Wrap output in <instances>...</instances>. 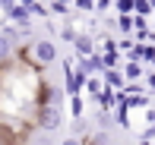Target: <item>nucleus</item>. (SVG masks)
Here are the masks:
<instances>
[{"mask_svg": "<svg viewBox=\"0 0 155 145\" xmlns=\"http://www.w3.org/2000/svg\"><path fill=\"white\" fill-rule=\"evenodd\" d=\"M19 3H22V6H29V10H32V6L38 3V0H19Z\"/></svg>", "mask_w": 155, "mask_h": 145, "instance_id": "obj_22", "label": "nucleus"}, {"mask_svg": "<svg viewBox=\"0 0 155 145\" xmlns=\"http://www.w3.org/2000/svg\"><path fill=\"white\" fill-rule=\"evenodd\" d=\"M73 47H76V54H79V57H92V54H98L95 38H92V35H86V32H79V35H76Z\"/></svg>", "mask_w": 155, "mask_h": 145, "instance_id": "obj_3", "label": "nucleus"}, {"mask_svg": "<svg viewBox=\"0 0 155 145\" xmlns=\"http://www.w3.org/2000/svg\"><path fill=\"white\" fill-rule=\"evenodd\" d=\"M63 98H67V92L48 79V85H45V104H57V107H63Z\"/></svg>", "mask_w": 155, "mask_h": 145, "instance_id": "obj_5", "label": "nucleus"}, {"mask_svg": "<svg viewBox=\"0 0 155 145\" xmlns=\"http://www.w3.org/2000/svg\"><path fill=\"white\" fill-rule=\"evenodd\" d=\"M111 6H114V0H95V13H104Z\"/></svg>", "mask_w": 155, "mask_h": 145, "instance_id": "obj_20", "label": "nucleus"}, {"mask_svg": "<svg viewBox=\"0 0 155 145\" xmlns=\"http://www.w3.org/2000/svg\"><path fill=\"white\" fill-rule=\"evenodd\" d=\"M32 16H35V19H51V3L38 0V3L32 6Z\"/></svg>", "mask_w": 155, "mask_h": 145, "instance_id": "obj_13", "label": "nucleus"}, {"mask_svg": "<svg viewBox=\"0 0 155 145\" xmlns=\"http://www.w3.org/2000/svg\"><path fill=\"white\" fill-rule=\"evenodd\" d=\"M136 16H143V19L155 16V10H152V3H149V0H136Z\"/></svg>", "mask_w": 155, "mask_h": 145, "instance_id": "obj_16", "label": "nucleus"}, {"mask_svg": "<svg viewBox=\"0 0 155 145\" xmlns=\"http://www.w3.org/2000/svg\"><path fill=\"white\" fill-rule=\"evenodd\" d=\"M29 145H54V142H51V133H45V129H32Z\"/></svg>", "mask_w": 155, "mask_h": 145, "instance_id": "obj_11", "label": "nucleus"}, {"mask_svg": "<svg viewBox=\"0 0 155 145\" xmlns=\"http://www.w3.org/2000/svg\"><path fill=\"white\" fill-rule=\"evenodd\" d=\"M149 3H152V10H155V0H149Z\"/></svg>", "mask_w": 155, "mask_h": 145, "instance_id": "obj_23", "label": "nucleus"}, {"mask_svg": "<svg viewBox=\"0 0 155 145\" xmlns=\"http://www.w3.org/2000/svg\"><path fill=\"white\" fill-rule=\"evenodd\" d=\"M60 145H86V142L76 139V136H70V139H60Z\"/></svg>", "mask_w": 155, "mask_h": 145, "instance_id": "obj_21", "label": "nucleus"}, {"mask_svg": "<svg viewBox=\"0 0 155 145\" xmlns=\"http://www.w3.org/2000/svg\"><path fill=\"white\" fill-rule=\"evenodd\" d=\"M124 79L127 82H143L146 79V63H133V60H127V63H124Z\"/></svg>", "mask_w": 155, "mask_h": 145, "instance_id": "obj_6", "label": "nucleus"}, {"mask_svg": "<svg viewBox=\"0 0 155 145\" xmlns=\"http://www.w3.org/2000/svg\"><path fill=\"white\" fill-rule=\"evenodd\" d=\"M6 19H10V22L13 25H32V10H29V6H22V3H16V6H13V10L10 13H6Z\"/></svg>", "mask_w": 155, "mask_h": 145, "instance_id": "obj_4", "label": "nucleus"}, {"mask_svg": "<svg viewBox=\"0 0 155 145\" xmlns=\"http://www.w3.org/2000/svg\"><path fill=\"white\" fill-rule=\"evenodd\" d=\"M82 110H86V101H82L79 95H73V98H70V117H73V120H82Z\"/></svg>", "mask_w": 155, "mask_h": 145, "instance_id": "obj_10", "label": "nucleus"}, {"mask_svg": "<svg viewBox=\"0 0 155 145\" xmlns=\"http://www.w3.org/2000/svg\"><path fill=\"white\" fill-rule=\"evenodd\" d=\"M95 126L101 129V133L114 129V126H117V120H114V110H98V114H95Z\"/></svg>", "mask_w": 155, "mask_h": 145, "instance_id": "obj_8", "label": "nucleus"}, {"mask_svg": "<svg viewBox=\"0 0 155 145\" xmlns=\"http://www.w3.org/2000/svg\"><path fill=\"white\" fill-rule=\"evenodd\" d=\"M76 13H95V0H73Z\"/></svg>", "mask_w": 155, "mask_h": 145, "instance_id": "obj_17", "label": "nucleus"}, {"mask_svg": "<svg viewBox=\"0 0 155 145\" xmlns=\"http://www.w3.org/2000/svg\"><path fill=\"white\" fill-rule=\"evenodd\" d=\"M13 57H16V54H13V44L0 35V63H6V60H13Z\"/></svg>", "mask_w": 155, "mask_h": 145, "instance_id": "obj_14", "label": "nucleus"}, {"mask_svg": "<svg viewBox=\"0 0 155 145\" xmlns=\"http://www.w3.org/2000/svg\"><path fill=\"white\" fill-rule=\"evenodd\" d=\"M16 57H25L29 63L38 66V70H51V66L57 63V44H54L51 38H38V41H32V44L19 47Z\"/></svg>", "mask_w": 155, "mask_h": 145, "instance_id": "obj_1", "label": "nucleus"}, {"mask_svg": "<svg viewBox=\"0 0 155 145\" xmlns=\"http://www.w3.org/2000/svg\"><path fill=\"white\" fill-rule=\"evenodd\" d=\"M146 92L155 95V70H146Z\"/></svg>", "mask_w": 155, "mask_h": 145, "instance_id": "obj_19", "label": "nucleus"}, {"mask_svg": "<svg viewBox=\"0 0 155 145\" xmlns=\"http://www.w3.org/2000/svg\"><path fill=\"white\" fill-rule=\"evenodd\" d=\"M63 126V107L57 104H41L35 114V129H45V133H57Z\"/></svg>", "mask_w": 155, "mask_h": 145, "instance_id": "obj_2", "label": "nucleus"}, {"mask_svg": "<svg viewBox=\"0 0 155 145\" xmlns=\"http://www.w3.org/2000/svg\"><path fill=\"white\" fill-rule=\"evenodd\" d=\"M104 88H108V85H104L101 76H89V79H86V92H89V98H98Z\"/></svg>", "mask_w": 155, "mask_h": 145, "instance_id": "obj_9", "label": "nucleus"}, {"mask_svg": "<svg viewBox=\"0 0 155 145\" xmlns=\"http://www.w3.org/2000/svg\"><path fill=\"white\" fill-rule=\"evenodd\" d=\"M101 79H104V85H108V88H114V92H117V88H127L124 73H117V70H104V73H101Z\"/></svg>", "mask_w": 155, "mask_h": 145, "instance_id": "obj_7", "label": "nucleus"}, {"mask_svg": "<svg viewBox=\"0 0 155 145\" xmlns=\"http://www.w3.org/2000/svg\"><path fill=\"white\" fill-rule=\"evenodd\" d=\"M76 35H79V32H76L73 25H63V29H60V41H67V44H73Z\"/></svg>", "mask_w": 155, "mask_h": 145, "instance_id": "obj_18", "label": "nucleus"}, {"mask_svg": "<svg viewBox=\"0 0 155 145\" xmlns=\"http://www.w3.org/2000/svg\"><path fill=\"white\" fill-rule=\"evenodd\" d=\"M70 6L73 3H67V0H54L51 3V16H70Z\"/></svg>", "mask_w": 155, "mask_h": 145, "instance_id": "obj_15", "label": "nucleus"}, {"mask_svg": "<svg viewBox=\"0 0 155 145\" xmlns=\"http://www.w3.org/2000/svg\"><path fill=\"white\" fill-rule=\"evenodd\" d=\"M117 29H120L124 35L130 38V32L136 29V16H117Z\"/></svg>", "mask_w": 155, "mask_h": 145, "instance_id": "obj_12", "label": "nucleus"}, {"mask_svg": "<svg viewBox=\"0 0 155 145\" xmlns=\"http://www.w3.org/2000/svg\"><path fill=\"white\" fill-rule=\"evenodd\" d=\"M45 3H54V0H45Z\"/></svg>", "mask_w": 155, "mask_h": 145, "instance_id": "obj_24", "label": "nucleus"}]
</instances>
